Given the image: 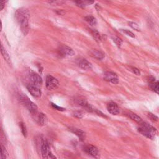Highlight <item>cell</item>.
I'll return each mask as SVG.
<instances>
[{
    "label": "cell",
    "instance_id": "cell-1",
    "mask_svg": "<svg viewBox=\"0 0 159 159\" xmlns=\"http://www.w3.org/2000/svg\"><path fill=\"white\" fill-rule=\"evenodd\" d=\"M15 16L20 25L22 32L24 35H26L29 30V20L30 15L29 11L25 8H20L16 11Z\"/></svg>",
    "mask_w": 159,
    "mask_h": 159
},
{
    "label": "cell",
    "instance_id": "cell-2",
    "mask_svg": "<svg viewBox=\"0 0 159 159\" xmlns=\"http://www.w3.org/2000/svg\"><path fill=\"white\" fill-rule=\"evenodd\" d=\"M140 124V126L138 128V132L148 139L153 140L155 138V133L157 132L155 128L143 121Z\"/></svg>",
    "mask_w": 159,
    "mask_h": 159
},
{
    "label": "cell",
    "instance_id": "cell-3",
    "mask_svg": "<svg viewBox=\"0 0 159 159\" xmlns=\"http://www.w3.org/2000/svg\"><path fill=\"white\" fill-rule=\"evenodd\" d=\"M19 99L24 106L29 110V111L32 114H34L37 112V106L32 101H31L29 98L24 94H20L19 96Z\"/></svg>",
    "mask_w": 159,
    "mask_h": 159
},
{
    "label": "cell",
    "instance_id": "cell-4",
    "mask_svg": "<svg viewBox=\"0 0 159 159\" xmlns=\"http://www.w3.org/2000/svg\"><path fill=\"white\" fill-rule=\"evenodd\" d=\"M40 150L43 158H55L56 157L52 153L48 142L45 139H42L40 145Z\"/></svg>",
    "mask_w": 159,
    "mask_h": 159
},
{
    "label": "cell",
    "instance_id": "cell-5",
    "mask_svg": "<svg viewBox=\"0 0 159 159\" xmlns=\"http://www.w3.org/2000/svg\"><path fill=\"white\" fill-rule=\"evenodd\" d=\"M45 85L48 90H52L58 87L59 82L55 77L51 75H47L45 80Z\"/></svg>",
    "mask_w": 159,
    "mask_h": 159
},
{
    "label": "cell",
    "instance_id": "cell-6",
    "mask_svg": "<svg viewBox=\"0 0 159 159\" xmlns=\"http://www.w3.org/2000/svg\"><path fill=\"white\" fill-rule=\"evenodd\" d=\"M83 150L88 155L93 157H98L99 155V152L98 149L94 145H85L83 147Z\"/></svg>",
    "mask_w": 159,
    "mask_h": 159
},
{
    "label": "cell",
    "instance_id": "cell-7",
    "mask_svg": "<svg viewBox=\"0 0 159 159\" xmlns=\"http://www.w3.org/2000/svg\"><path fill=\"white\" fill-rule=\"evenodd\" d=\"M104 79L106 81H109L114 84H117L119 82L118 76L116 73L111 71H106L104 73Z\"/></svg>",
    "mask_w": 159,
    "mask_h": 159
},
{
    "label": "cell",
    "instance_id": "cell-8",
    "mask_svg": "<svg viewBox=\"0 0 159 159\" xmlns=\"http://www.w3.org/2000/svg\"><path fill=\"white\" fill-rule=\"evenodd\" d=\"M76 64L80 68L84 70H89L92 68V64L85 58H80L77 59Z\"/></svg>",
    "mask_w": 159,
    "mask_h": 159
},
{
    "label": "cell",
    "instance_id": "cell-9",
    "mask_svg": "<svg viewBox=\"0 0 159 159\" xmlns=\"http://www.w3.org/2000/svg\"><path fill=\"white\" fill-rule=\"evenodd\" d=\"M29 78H30V80L32 83V84L36 86L37 87L42 85V78L38 74L32 72L29 75Z\"/></svg>",
    "mask_w": 159,
    "mask_h": 159
},
{
    "label": "cell",
    "instance_id": "cell-10",
    "mask_svg": "<svg viewBox=\"0 0 159 159\" xmlns=\"http://www.w3.org/2000/svg\"><path fill=\"white\" fill-rule=\"evenodd\" d=\"M27 89L28 91L30 93V94L34 97L39 98L41 96L42 92L40 89L39 88V87L31 84H28L27 86Z\"/></svg>",
    "mask_w": 159,
    "mask_h": 159
},
{
    "label": "cell",
    "instance_id": "cell-11",
    "mask_svg": "<svg viewBox=\"0 0 159 159\" xmlns=\"http://www.w3.org/2000/svg\"><path fill=\"white\" fill-rule=\"evenodd\" d=\"M33 115L35 116V120L39 125H44L47 124V118L44 114H43L42 112L37 113V112L36 113H35Z\"/></svg>",
    "mask_w": 159,
    "mask_h": 159
},
{
    "label": "cell",
    "instance_id": "cell-12",
    "mask_svg": "<svg viewBox=\"0 0 159 159\" xmlns=\"http://www.w3.org/2000/svg\"><path fill=\"white\" fill-rule=\"evenodd\" d=\"M107 109L109 113L112 115H117L120 113V108L118 105L113 102H109L107 104Z\"/></svg>",
    "mask_w": 159,
    "mask_h": 159
},
{
    "label": "cell",
    "instance_id": "cell-13",
    "mask_svg": "<svg viewBox=\"0 0 159 159\" xmlns=\"http://www.w3.org/2000/svg\"><path fill=\"white\" fill-rule=\"evenodd\" d=\"M58 51L61 55L64 56H72L75 54V52L71 48L65 45L60 47Z\"/></svg>",
    "mask_w": 159,
    "mask_h": 159
},
{
    "label": "cell",
    "instance_id": "cell-14",
    "mask_svg": "<svg viewBox=\"0 0 159 159\" xmlns=\"http://www.w3.org/2000/svg\"><path fill=\"white\" fill-rule=\"evenodd\" d=\"M148 85L151 89L157 94H158V81H156L155 78L150 77L148 79Z\"/></svg>",
    "mask_w": 159,
    "mask_h": 159
},
{
    "label": "cell",
    "instance_id": "cell-15",
    "mask_svg": "<svg viewBox=\"0 0 159 159\" xmlns=\"http://www.w3.org/2000/svg\"><path fill=\"white\" fill-rule=\"evenodd\" d=\"M69 130L75 134L81 140H84L85 139V133L82 130L76 127H69Z\"/></svg>",
    "mask_w": 159,
    "mask_h": 159
},
{
    "label": "cell",
    "instance_id": "cell-16",
    "mask_svg": "<svg viewBox=\"0 0 159 159\" xmlns=\"http://www.w3.org/2000/svg\"><path fill=\"white\" fill-rule=\"evenodd\" d=\"M90 53H91V55L96 58V59H98V60H102L104 58V55L102 52H101V51L99 50H96V49H93L92 50L91 52H90Z\"/></svg>",
    "mask_w": 159,
    "mask_h": 159
},
{
    "label": "cell",
    "instance_id": "cell-17",
    "mask_svg": "<svg viewBox=\"0 0 159 159\" xmlns=\"http://www.w3.org/2000/svg\"><path fill=\"white\" fill-rule=\"evenodd\" d=\"M0 52L2 55V57H4V60L8 63H11V58L9 57V53H7V50H6V48L4 47V46L2 45V44L0 42Z\"/></svg>",
    "mask_w": 159,
    "mask_h": 159
},
{
    "label": "cell",
    "instance_id": "cell-18",
    "mask_svg": "<svg viewBox=\"0 0 159 159\" xmlns=\"http://www.w3.org/2000/svg\"><path fill=\"white\" fill-rule=\"evenodd\" d=\"M90 31H91V34H92V36L93 37V38L95 39V40L96 42H101L102 37L97 30H96V29H90Z\"/></svg>",
    "mask_w": 159,
    "mask_h": 159
},
{
    "label": "cell",
    "instance_id": "cell-19",
    "mask_svg": "<svg viewBox=\"0 0 159 159\" xmlns=\"http://www.w3.org/2000/svg\"><path fill=\"white\" fill-rule=\"evenodd\" d=\"M127 116L133 120L137 122L139 124H140L143 120L142 119V118L140 117H139L138 115H137L136 114L132 113V112H129L127 114Z\"/></svg>",
    "mask_w": 159,
    "mask_h": 159
},
{
    "label": "cell",
    "instance_id": "cell-20",
    "mask_svg": "<svg viewBox=\"0 0 159 159\" xmlns=\"http://www.w3.org/2000/svg\"><path fill=\"white\" fill-rule=\"evenodd\" d=\"M85 20L91 25H95L97 24V20L94 17L91 15H88L84 17Z\"/></svg>",
    "mask_w": 159,
    "mask_h": 159
},
{
    "label": "cell",
    "instance_id": "cell-21",
    "mask_svg": "<svg viewBox=\"0 0 159 159\" xmlns=\"http://www.w3.org/2000/svg\"><path fill=\"white\" fill-rule=\"evenodd\" d=\"M0 155H1V158L2 159H4L7 157V152L5 147L1 142H0Z\"/></svg>",
    "mask_w": 159,
    "mask_h": 159
},
{
    "label": "cell",
    "instance_id": "cell-22",
    "mask_svg": "<svg viewBox=\"0 0 159 159\" xmlns=\"http://www.w3.org/2000/svg\"><path fill=\"white\" fill-rule=\"evenodd\" d=\"M147 117L149 118V119L152 121V122H157L158 119V117L157 116H155V114L151 113V112H148L147 114Z\"/></svg>",
    "mask_w": 159,
    "mask_h": 159
},
{
    "label": "cell",
    "instance_id": "cell-23",
    "mask_svg": "<svg viewBox=\"0 0 159 159\" xmlns=\"http://www.w3.org/2000/svg\"><path fill=\"white\" fill-rule=\"evenodd\" d=\"M112 40H113V41L114 42V43H116V45L117 47H120L121 46L122 43V39L120 38H119L118 37H112Z\"/></svg>",
    "mask_w": 159,
    "mask_h": 159
},
{
    "label": "cell",
    "instance_id": "cell-24",
    "mask_svg": "<svg viewBox=\"0 0 159 159\" xmlns=\"http://www.w3.org/2000/svg\"><path fill=\"white\" fill-rule=\"evenodd\" d=\"M19 125H20V127L21 129V131H22V133L24 137H27V129H26V127H25V124L23 122H20Z\"/></svg>",
    "mask_w": 159,
    "mask_h": 159
},
{
    "label": "cell",
    "instance_id": "cell-25",
    "mask_svg": "<svg viewBox=\"0 0 159 159\" xmlns=\"http://www.w3.org/2000/svg\"><path fill=\"white\" fill-rule=\"evenodd\" d=\"M129 25L134 30H137V31H140V27L139 26V25L137 24H136L135 22H129Z\"/></svg>",
    "mask_w": 159,
    "mask_h": 159
},
{
    "label": "cell",
    "instance_id": "cell-26",
    "mask_svg": "<svg viewBox=\"0 0 159 159\" xmlns=\"http://www.w3.org/2000/svg\"><path fill=\"white\" fill-rule=\"evenodd\" d=\"M73 116L76 118H78V119H81L83 117V114L81 111H76L75 112H73Z\"/></svg>",
    "mask_w": 159,
    "mask_h": 159
},
{
    "label": "cell",
    "instance_id": "cell-27",
    "mask_svg": "<svg viewBox=\"0 0 159 159\" xmlns=\"http://www.w3.org/2000/svg\"><path fill=\"white\" fill-rule=\"evenodd\" d=\"M122 31L125 34H126L127 35H128V36H129V37H132V38H134V37H135L134 34L131 31H130V30H127V29H122Z\"/></svg>",
    "mask_w": 159,
    "mask_h": 159
},
{
    "label": "cell",
    "instance_id": "cell-28",
    "mask_svg": "<svg viewBox=\"0 0 159 159\" xmlns=\"http://www.w3.org/2000/svg\"><path fill=\"white\" fill-rule=\"evenodd\" d=\"M130 70H131L134 73H135V74L137 75H140V70H139L138 68H135V67H133V66L130 67Z\"/></svg>",
    "mask_w": 159,
    "mask_h": 159
},
{
    "label": "cell",
    "instance_id": "cell-29",
    "mask_svg": "<svg viewBox=\"0 0 159 159\" xmlns=\"http://www.w3.org/2000/svg\"><path fill=\"white\" fill-rule=\"evenodd\" d=\"M75 2L76 3V4L78 5V6H79L80 7H84V2H83V0H75Z\"/></svg>",
    "mask_w": 159,
    "mask_h": 159
},
{
    "label": "cell",
    "instance_id": "cell-30",
    "mask_svg": "<svg viewBox=\"0 0 159 159\" xmlns=\"http://www.w3.org/2000/svg\"><path fill=\"white\" fill-rule=\"evenodd\" d=\"M52 106L53 108H55V109L58 110V111H65V109H64V108H63V107H61L58 106H57L56 104H53V103H52Z\"/></svg>",
    "mask_w": 159,
    "mask_h": 159
},
{
    "label": "cell",
    "instance_id": "cell-31",
    "mask_svg": "<svg viewBox=\"0 0 159 159\" xmlns=\"http://www.w3.org/2000/svg\"><path fill=\"white\" fill-rule=\"evenodd\" d=\"M7 0H0V11H2L5 6Z\"/></svg>",
    "mask_w": 159,
    "mask_h": 159
},
{
    "label": "cell",
    "instance_id": "cell-32",
    "mask_svg": "<svg viewBox=\"0 0 159 159\" xmlns=\"http://www.w3.org/2000/svg\"><path fill=\"white\" fill-rule=\"evenodd\" d=\"M83 2L86 4H93L94 2V0H83Z\"/></svg>",
    "mask_w": 159,
    "mask_h": 159
},
{
    "label": "cell",
    "instance_id": "cell-33",
    "mask_svg": "<svg viewBox=\"0 0 159 159\" xmlns=\"http://www.w3.org/2000/svg\"><path fill=\"white\" fill-rule=\"evenodd\" d=\"M2 22L0 20V32L2 30Z\"/></svg>",
    "mask_w": 159,
    "mask_h": 159
}]
</instances>
